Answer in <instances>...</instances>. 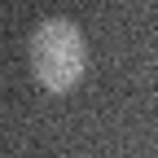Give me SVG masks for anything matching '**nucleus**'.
Masks as SVG:
<instances>
[{"mask_svg": "<svg viewBox=\"0 0 158 158\" xmlns=\"http://www.w3.org/2000/svg\"><path fill=\"white\" fill-rule=\"evenodd\" d=\"M27 62L40 84L62 97V92L79 88V79L88 70V40L70 18H48L27 40Z\"/></svg>", "mask_w": 158, "mask_h": 158, "instance_id": "1", "label": "nucleus"}]
</instances>
